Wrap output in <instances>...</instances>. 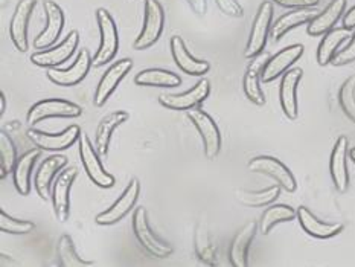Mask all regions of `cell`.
Returning a JSON list of instances; mask_svg holds the SVG:
<instances>
[{"mask_svg":"<svg viewBox=\"0 0 355 267\" xmlns=\"http://www.w3.org/2000/svg\"><path fill=\"white\" fill-rule=\"evenodd\" d=\"M165 28V11L159 0H145L144 26L133 43L135 51H145L159 42Z\"/></svg>","mask_w":355,"mask_h":267,"instance_id":"6da1fadb","label":"cell"},{"mask_svg":"<svg viewBox=\"0 0 355 267\" xmlns=\"http://www.w3.org/2000/svg\"><path fill=\"white\" fill-rule=\"evenodd\" d=\"M96 23L101 34V44L94 57V66L101 67L113 61L119 49V33L112 14L105 8H99L96 11Z\"/></svg>","mask_w":355,"mask_h":267,"instance_id":"7a4b0ae2","label":"cell"},{"mask_svg":"<svg viewBox=\"0 0 355 267\" xmlns=\"http://www.w3.org/2000/svg\"><path fill=\"white\" fill-rule=\"evenodd\" d=\"M272 19H273V2H262L259 10L254 15L252 23V31L249 42H247L244 57L247 60H253L264 52L268 35L272 34Z\"/></svg>","mask_w":355,"mask_h":267,"instance_id":"3957f363","label":"cell"},{"mask_svg":"<svg viewBox=\"0 0 355 267\" xmlns=\"http://www.w3.org/2000/svg\"><path fill=\"white\" fill-rule=\"evenodd\" d=\"M133 231L139 244H141L151 257L168 258L174 252L171 244L160 240L157 235H154L153 229L148 223V214H146V209L144 206H139L133 214Z\"/></svg>","mask_w":355,"mask_h":267,"instance_id":"277c9868","label":"cell"},{"mask_svg":"<svg viewBox=\"0 0 355 267\" xmlns=\"http://www.w3.org/2000/svg\"><path fill=\"white\" fill-rule=\"evenodd\" d=\"M81 114L83 109L78 104L61 98H49L42 99L31 107L26 114V122L28 126L34 127L38 122L49 118H80Z\"/></svg>","mask_w":355,"mask_h":267,"instance_id":"5b68a950","label":"cell"},{"mask_svg":"<svg viewBox=\"0 0 355 267\" xmlns=\"http://www.w3.org/2000/svg\"><path fill=\"white\" fill-rule=\"evenodd\" d=\"M187 113L189 121L194 124L200 136H202L205 156L209 160L217 159L221 150V133L217 122L202 107H194V109L188 110Z\"/></svg>","mask_w":355,"mask_h":267,"instance_id":"8992f818","label":"cell"},{"mask_svg":"<svg viewBox=\"0 0 355 267\" xmlns=\"http://www.w3.org/2000/svg\"><path fill=\"white\" fill-rule=\"evenodd\" d=\"M80 157L84 170H86V174L89 175V179L95 183L99 188H112L114 185V178L105 171V168L103 166L101 160H99V153L95 148V144H92L90 137L81 132L80 135Z\"/></svg>","mask_w":355,"mask_h":267,"instance_id":"52a82bcc","label":"cell"},{"mask_svg":"<svg viewBox=\"0 0 355 267\" xmlns=\"http://www.w3.org/2000/svg\"><path fill=\"white\" fill-rule=\"evenodd\" d=\"M78 175V168L67 166L57 175L52 183L51 198L60 223H66L71 217V188Z\"/></svg>","mask_w":355,"mask_h":267,"instance_id":"ba28073f","label":"cell"},{"mask_svg":"<svg viewBox=\"0 0 355 267\" xmlns=\"http://www.w3.org/2000/svg\"><path fill=\"white\" fill-rule=\"evenodd\" d=\"M141 194V182L137 179H131L127 185L125 191L121 194V197L114 202L109 209L99 212L95 217V223L101 226H112L116 225L122 218H125L131 209L135 208V205Z\"/></svg>","mask_w":355,"mask_h":267,"instance_id":"9c48e42d","label":"cell"},{"mask_svg":"<svg viewBox=\"0 0 355 267\" xmlns=\"http://www.w3.org/2000/svg\"><path fill=\"white\" fill-rule=\"evenodd\" d=\"M80 46V33L78 31H71L63 42L57 46H51L48 49L34 52L31 55V61L38 67H58L64 64L67 60L75 53Z\"/></svg>","mask_w":355,"mask_h":267,"instance_id":"30bf717a","label":"cell"},{"mask_svg":"<svg viewBox=\"0 0 355 267\" xmlns=\"http://www.w3.org/2000/svg\"><path fill=\"white\" fill-rule=\"evenodd\" d=\"M249 170L253 173L266 174L268 178H272L277 182L284 191L287 193H295L297 188V182L295 175L290 171V168L282 164L279 159L272 157V156H258L249 160Z\"/></svg>","mask_w":355,"mask_h":267,"instance_id":"8fae6325","label":"cell"},{"mask_svg":"<svg viewBox=\"0 0 355 267\" xmlns=\"http://www.w3.org/2000/svg\"><path fill=\"white\" fill-rule=\"evenodd\" d=\"M94 66V58L89 49H81L78 57H76L75 63L69 69H58V67H49L46 71L49 81L61 87H73L80 84L86 78L90 67Z\"/></svg>","mask_w":355,"mask_h":267,"instance_id":"7c38bea8","label":"cell"},{"mask_svg":"<svg viewBox=\"0 0 355 267\" xmlns=\"http://www.w3.org/2000/svg\"><path fill=\"white\" fill-rule=\"evenodd\" d=\"M211 94L209 80L202 78L194 87L183 92V94H164L159 96V103L169 110L188 112L194 107L205 103Z\"/></svg>","mask_w":355,"mask_h":267,"instance_id":"4fadbf2b","label":"cell"},{"mask_svg":"<svg viewBox=\"0 0 355 267\" xmlns=\"http://www.w3.org/2000/svg\"><path fill=\"white\" fill-rule=\"evenodd\" d=\"M80 135L81 128L78 126L67 127L58 135L46 133L35 128H29L26 132L28 139L34 144V147L44 151H63L71 148L72 145L80 139Z\"/></svg>","mask_w":355,"mask_h":267,"instance_id":"5bb4252c","label":"cell"},{"mask_svg":"<svg viewBox=\"0 0 355 267\" xmlns=\"http://www.w3.org/2000/svg\"><path fill=\"white\" fill-rule=\"evenodd\" d=\"M43 10L46 14V26L34 40V48L38 51L48 49L55 44L64 28V12L53 0H44Z\"/></svg>","mask_w":355,"mask_h":267,"instance_id":"9a60e30c","label":"cell"},{"mask_svg":"<svg viewBox=\"0 0 355 267\" xmlns=\"http://www.w3.org/2000/svg\"><path fill=\"white\" fill-rule=\"evenodd\" d=\"M131 69H133V60L131 58H122L107 69V72L99 80L98 87L95 90V107L105 105V103L109 101L110 96L114 94V90L119 86V83L125 78Z\"/></svg>","mask_w":355,"mask_h":267,"instance_id":"2e32d148","label":"cell"},{"mask_svg":"<svg viewBox=\"0 0 355 267\" xmlns=\"http://www.w3.org/2000/svg\"><path fill=\"white\" fill-rule=\"evenodd\" d=\"M304 44H291L268 58L261 69V81L272 83L279 78L304 55Z\"/></svg>","mask_w":355,"mask_h":267,"instance_id":"e0dca14e","label":"cell"},{"mask_svg":"<svg viewBox=\"0 0 355 267\" xmlns=\"http://www.w3.org/2000/svg\"><path fill=\"white\" fill-rule=\"evenodd\" d=\"M348 155L349 142L348 137L340 136L334 144L329 160L331 179L338 193H346L349 188V173H348Z\"/></svg>","mask_w":355,"mask_h":267,"instance_id":"ac0fdd59","label":"cell"},{"mask_svg":"<svg viewBox=\"0 0 355 267\" xmlns=\"http://www.w3.org/2000/svg\"><path fill=\"white\" fill-rule=\"evenodd\" d=\"M37 6V0H20L15 6L12 19L10 23V37L15 49L26 52L29 48L28 43V25Z\"/></svg>","mask_w":355,"mask_h":267,"instance_id":"d6986e66","label":"cell"},{"mask_svg":"<svg viewBox=\"0 0 355 267\" xmlns=\"http://www.w3.org/2000/svg\"><path fill=\"white\" fill-rule=\"evenodd\" d=\"M304 76V71L300 67H293L282 75L279 86V101L285 117L290 121H295L299 114L297 105V86Z\"/></svg>","mask_w":355,"mask_h":267,"instance_id":"ffe728a7","label":"cell"},{"mask_svg":"<svg viewBox=\"0 0 355 267\" xmlns=\"http://www.w3.org/2000/svg\"><path fill=\"white\" fill-rule=\"evenodd\" d=\"M169 49H171L175 64L179 66L180 71L187 75L203 76L209 72L211 64L207 63L206 60H198L192 55L180 35L171 37V42H169Z\"/></svg>","mask_w":355,"mask_h":267,"instance_id":"44dd1931","label":"cell"},{"mask_svg":"<svg viewBox=\"0 0 355 267\" xmlns=\"http://www.w3.org/2000/svg\"><path fill=\"white\" fill-rule=\"evenodd\" d=\"M67 157L63 155H52L38 168L34 178V187L37 194L40 196L43 200H48L51 198V191H52V183L55 180L57 175L61 173V170L66 166Z\"/></svg>","mask_w":355,"mask_h":267,"instance_id":"7402d4cb","label":"cell"},{"mask_svg":"<svg viewBox=\"0 0 355 267\" xmlns=\"http://www.w3.org/2000/svg\"><path fill=\"white\" fill-rule=\"evenodd\" d=\"M297 220L300 227L304 231L314 236V239L319 240H328L342 234L343 225L342 223H327V221H322L318 218L314 214L306 208V206H299L297 208Z\"/></svg>","mask_w":355,"mask_h":267,"instance_id":"603a6c76","label":"cell"},{"mask_svg":"<svg viewBox=\"0 0 355 267\" xmlns=\"http://www.w3.org/2000/svg\"><path fill=\"white\" fill-rule=\"evenodd\" d=\"M346 10V0H331L325 6V10L318 12V15L308 23L306 33L311 37H320L334 29L336 23L342 19Z\"/></svg>","mask_w":355,"mask_h":267,"instance_id":"cb8c5ba5","label":"cell"},{"mask_svg":"<svg viewBox=\"0 0 355 267\" xmlns=\"http://www.w3.org/2000/svg\"><path fill=\"white\" fill-rule=\"evenodd\" d=\"M258 227L259 225L257 221H249V223L239 229L229 249V259L230 263H232V266L235 267L249 266V249L254 235H257Z\"/></svg>","mask_w":355,"mask_h":267,"instance_id":"d4e9b609","label":"cell"},{"mask_svg":"<svg viewBox=\"0 0 355 267\" xmlns=\"http://www.w3.org/2000/svg\"><path fill=\"white\" fill-rule=\"evenodd\" d=\"M130 118L128 112L125 110H116L112 112L109 114L99 121V124L96 127L95 132V148L99 153V156L105 157L107 153H109L110 147V139L114 130H116L121 124H123L127 119Z\"/></svg>","mask_w":355,"mask_h":267,"instance_id":"484cf974","label":"cell"},{"mask_svg":"<svg viewBox=\"0 0 355 267\" xmlns=\"http://www.w3.org/2000/svg\"><path fill=\"white\" fill-rule=\"evenodd\" d=\"M315 15H318V11L314 8H299V10H291L285 12L272 25V38L275 42H279L291 29L308 25Z\"/></svg>","mask_w":355,"mask_h":267,"instance_id":"4316f807","label":"cell"},{"mask_svg":"<svg viewBox=\"0 0 355 267\" xmlns=\"http://www.w3.org/2000/svg\"><path fill=\"white\" fill-rule=\"evenodd\" d=\"M40 155H42V150L35 147L33 150L26 151L21 157H19L17 164H15L14 171H12V182L19 194L29 196L31 175H33V168L37 162V159L40 157Z\"/></svg>","mask_w":355,"mask_h":267,"instance_id":"83f0119b","label":"cell"},{"mask_svg":"<svg viewBox=\"0 0 355 267\" xmlns=\"http://www.w3.org/2000/svg\"><path fill=\"white\" fill-rule=\"evenodd\" d=\"M351 37H352V29H348L345 26L331 29L329 33L323 35L318 48V55H315L319 66L329 64L331 61H333V58L337 55L338 48H340V46Z\"/></svg>","mask_w":355,"mask_h":267,"instance_id":"f1b7e54d","label":"cell"},{"mask_svg":"<svg viewBox=\"0 0 355 267\" xmlns=\"http://www.w3.org/2000/svg\"><path fill=\"white\" fill-rule=\"evenodd\" d=\"M135 83L142 87H179L182 78L166 69H145L136 75Z\"/></svg>","mask_w":355,"mask_h":267,"instance_id":"f546056e","label":"cell"},{"mask_svg":"<svg viewBox=\"0 0 355 267\" xmlns=\"http://www.w3.org/2000/svg\"><path fill=\"white\" fill-rule=\"evenodd\" d=\"M295 218H297V209H293L290 205H268V208L261 216L259 231L261 234L267 235L277 223H285V221H291Z\"/></svg>","mask_w":355,"mask_h":267,"instance_id":"4dcf8cb0","label":"cell"},{"mask_svg":"<svg viewBox=\"0 0 355 267\" xmlns=\"http://www.w3.org/2000/svg\"><path fill=\"white\" fill-rule=\"evenodd\" d=\"M281 189L282 188L279 185L268 187L261 191L238 189L235 196H236V200L244 206H249V208H261V206H268L275 203L281 194Z\"/></svg>","mask_w":355,"mask_h":267,"instance_id":"1f68e13d","label":"cell"},{"mask_svg":"<svg viewBox=\"0 0 355 267\" xmlns=\"http://www.w3.org/2000/svg\"><path fill=\"white\" fill-rule=\"evenodd\" d=\"M194 249L200 261L209 266L217 264V246H215L205 223H198L196 227Z\"/></svg>","mask_w":355,"mask_h":267,"instance_id":"d6a6232c","label":"cell"},{"mask_svg":"<svg viewBox=\"0 0 355 267\" xmlns=\"http://www.w3.org/2000/svg\"><path fill=\"white\" fill-rule=\"evenodd\" d=\"M259 66H261L259 63H254V64H250L249 69H247L243 78V89L247 99H249L250 103L257 105H264L267 99L259 84L261 81Z\"/></svg>","mask_w":355,"mask_h":267,"instance_id":"836d02e7","label":"cell"},{"mask_svg":"<svg viewBox=\"0 0 355 267\" xmlns=\"http://www.w3.org/2000/svg\"><path fill=\"white\" fill-rule=\"evenodd\" d=\"M57 252H58V258L61 266L64 267H84V266H92L94 263L92 261H86L83 259L78 252L75 249V244L71 235H61V239L58 240L57 244Z\"/></svg>","mask_w":355,"mask_h":267,"instance_id":"e575fe53","label":"cell"},{"mask_svg":"<svg viewBox=\"0 0 355 267\" xmlns=\"http://www.w3.org/2000/svg\"><path fill=\"white\" fill-rule=\"evenodd\" d=\"M17 148L12 142L11 136L5 132L0 133V178L5 179L8 174L14 171V166L17 164Z\"/></svg>","mask_w":355,"mask_h":267,"instance_id":"d590c367","label":"cell"},{"mask_svg":"<svg viewBox=\"0 0 355 267\" xmlns=\"http://www.w3.org/2000/svg\"><path fill=\"white\" fill-rule=\"evenodd\" d=\"M35 225L28 220H17L11 216H8L5 211H0V231L12 235H26L33 232Z\"/></svg>","mask_w":355,"mask_h":267,"instance_id":"8d00e7d4","label":"cell"},{"mask_svg":"<svg viewBox=\"0 0 355 267\" xmlns=\"http://www.w3.org/2000/svg\"><path fill=\"white\" fill-rule=\"evenodd\" d=\"M338 101H340L342 109L346 117L351 121L355 122V78L346 80L340 89V94H338Z\"/></svg>","mask_w":355,"mask_h":267,"instance_id":"74e56055","label":"cell"},{"mask_svg":"<svg viewBox=\"0 0 355 267\" xmlns=\"http://www.w3.org/2000/svg\"><path fill=\"white\" fill-rule=\"evenodd\" d=\"M354 61H355V31H354L349 43L346 44L342 51L337 52V55L333 58V61H331V64L345 66V64L354 63Z\"/></svg>","mask_w":355,"mask_h":267,"instance_id":"f35d334b","label":"cell"},{"mask_svg":"<svg viewBox=\"0 0 355 267\" xmlns=\"http://www.w3.org/2000/svg\"><path fill=\"white\" fill-rule=\"evenodd\" d=\"M215 3L220 8V11L223 14L229 15V17H235L239 19L244 15V8L238 0H215Z\"/></svg>","mask_w":355,"mask_h":267,"instance_id":"ab89813d","label":"cell"},{"mask_svg":"<svg viewBox=\"0 0 355 267\" xmlns=\"http://www.w3.org/2000/svg\"><path fill=\"white\" fill-rule=\"evenodd\" d=\"M282 8H290V10H299V8H315L320 0H273Z\"/></svg>","mask_w":355,"mask_h":267,"instance_id":"60d3db41","label":"cell"},{"mask_svg":"<svg viewBox=\"0 0 355 267\" xmlns=\"http://www.w3.org/2000/svg\"><path fill=\"white\" fill-rule=\"evenodd\" d=\"M188 5L191 6V10L194 11L198 17H203L207 11V2L206 0H187Z\"/></svg>","mask_w":355,"mask_h":267,"instance_id":"b9f144b4","label":"cell"},{"mask_svg":"<svg viewBox=\"0 0 355 267\" xmlns=\"http://www.w3.org/2000/svg\"><path fill=\"white\" fill-rule=\"evenodd\" d=\"M343 26L348 29H355V6H352L351 10L345 14Z\"/></svg>","mask_w":355,"mask_h":267,"instance_id":"7bdbcfd3","label":"cell"},{"mask_svg":"<svg viewBox=\"0 0 355 267\" xmlns=\"http://www.w3.org/2000/svg\"><path fill=\"white\" fill-rule=\"evenodd\" d=\"M5 110H6V96L2 92V94H0V114H3Z\"/></svg>","mask_w":355,"mask_h":267,"instance_id":"ee69618b","label":"cell"},{"mask_svg":"<svg viewBox=\"0 0 355 267\" xmlns=\"http://www.w3.org/2000/svg\"><path fill=\"white\" fill-rule=\"evenodd\" d=\"M349 157H351L352 162L355 164V147H354V148H349Z\"/></svg>","mask_w":355,"mask_h":267,"instance_id":"f6af8a7d","label":"cell"}]
</instances>
